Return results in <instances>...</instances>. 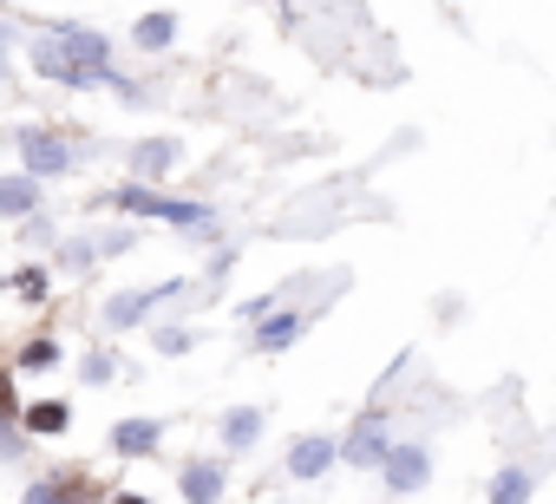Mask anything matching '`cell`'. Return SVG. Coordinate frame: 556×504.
Segmentation results:
<instances>
[{"label":"cell","instance_id":"obj_8","mask_svg":"<svg viewBox=\"0 0 556 504\" xmlns=\"http://www.w3.org/2000/svg\"><path fill=\"white\" fill-rule=\"evenodd\" d=\"M184 497H190V504H216V497H223V465L190 458V465H184Z\"/></svg>","mask_w":556,"mask_h":504},{"label":"cell","instance_id":"obj_5","mask_svg":"<svg viewBox=\"0 0 556 504\" xmlns=\"http://www.w3.org/2000/svg\"><path fill=\"white\" fill-rule=\"evenodd\" d=\"M380 471H387V484L406 497V491H419V484L432 478V452H426V445H393V458H387Z\"/></svg>","mask_w":556,"mask_h":504},{"label":"cell","instance_id":"obj_15","mask_svg":"<svg viewBox=\"0 0 556 504\" xmlns=\"http://www.w3.org/2000/svg\"><path fill=\"white\" fill-rule=\"evenodd\" d=\"M177 158V144L170 138H151V144H138V171H164Z\"/></svg>","mask_w":556,"mask_h":504},{"label":"cell","instance_id":"obj_9","mask_svg":"<svg viewBox=\"0 0 556 504\" xmlns=\"http://www.w3.org/2000/svg\"><path fill=\"white\" fill-rule=\"evenodd\" d=\"M255 439H262V406H229V413H223V445L242 452V445H255Z\"/></svg>","mask_w":556,"mask_h":504},{"label":"cell","instance_id":"obj_7","mask_svg":"<svg viewBox=\"0 0 556 504\" xmlns=\"http://www.w3.org/2000/svg\"><path fill=\"white\" fill-rule=\"evenodd\" d=\"M334 458H341V445H334V439H295V452H289V471H295V478H321Z\"/></svg>","mask_w":556,"mask_h":504},{"label":"cell","instance_id":"obj_20","mask_svg":"<svg viewBox=\"0 0 556 504\" xmlns=\"http://www.w3.org/2000/svg\"><path fill=\"white\" fill-rule=\"evenodd\" d=\"M118 504H144V497H131V491H125V497H118Z\"/></svg>","mask_w":556,"mask_h":504},{"label":"cell","instance_id":"obj_6","mask_svg":"<svg viewBox=\"0 0 556 504\" xmlns=\"http://www.w3.org/2000/svg\"><path fill=\"white\" fill-rule=\"evenodd\" d=\"M157 439H164V419H118V426H112V445H118L125 458L157 452Z\"/></svg>","mask_w":556,"mask_h":504},{"label":"cell","instance_id":"obj_2","mask_svg":"<svg viewBox=\"0 0 556 504\" xmlns=\"http://www.w3.org/2000/svg\"><path fill=\"white\" fill-rule=\"evenodd\" d=\"M14 144H21V158H27V171H34V177H60V171L73 164V151H66L60 138H47L40 125H21V131H14Z\"/></svg>","mask_w":556,"mask_h":504},{"label":"cell","instance_id":"obj_19","mask_svg":"<svg viewBox=\"0 0 556 504\" xmlns=\"http://www.w3.org/2000/svg\"><path fill=\"white\" fill-rule=\"evenodd\" d=\"M27 504H66V491H53V484H34V491H27Z\"/></svg>","mask_w":556,"mask_h":504},{"label":"cell","instance_id":"obj_4","mask_svg":"<svg viewBox=\"0 0 556 504\" xmlns=\"http://www.w3.org/2000/svg\"><path fill=\"white\" fill-rule=\"evenodd\" d=\"M170 295H184V282H157V289H138V295H118V302H105V328H131V322H144L157 302H170Z\"/></svg>","mask_w":556,"mask_h":504},{"label":"cell","instance_id":"obj_18","mask_svg":"<svg viewBox=\"0 0 556 504\" xmlns=\"http://www.w3.org/2000/svg\"><path fill=\"white\" fill-rule=\"evenodd\" d=\"M184 348H190L184 328H157V354H184Z\"/></svg>","mask_w":556,"mask_h":504},{"label":"cell","instance_id":"obj_14","mask_svg":"<svg viewBox=\"0 0 556 504\" xmlns=\"http://www.w3.org/2000/svg\"><path fill=\"white\" fill-rule=\"evenodd\" d=\"M66 419H73V413H66L60 400H47V406H34V413H27V426H34V432H66Z\"/></svg>","mask_w":556,"mask_h":504},{"label":"cell","instance_id":"obj_1","mask_svg":"<svg viewBox=\"0 0 556 504\" xmlns=\"http://www.w3.org/2000/svg\"><path fill=\"white\" fill-rule=\"evenodd\" d=\"M112 203H118V210H131V216L184 223V229H203V223H210V210H203V203H177V197H157V190H144V184H125V190H118Z\"/></svg>","mask_w":556,"mask_h":504},{"label":"cell","instance_id":"obj_11","mask_svg":"<svg viewBox=\"0 0 556 504\" xmlns=\"http://www.w3.org/2000/svg\"><path fill=\"white\" fill-rule=\"evenodd\" d=\"M491 504H530V471L523 465H504L491 478Z\"/></svg>","mask_w":556,"mask_h":504},{"label":"cell","instance_id":"obj_10","mask_svg":"<svg viewBox=\"0 0 556 504\" xmlns=\"http://www.w3.org/2000/svg\"><path fill=\"white\" fill-rule=\"evenodd\" d=\"M34 203H40V177H34V171L8 177V190H0V210H8V216H27Z\"/></svg>","mask_w":556,"mask_h":504},{"label":"cell","instance_id":"obj_13","mask_svg":"<svg viewBox=\"0 0 556 504\" xmlns=\"http://www.w3.org/2000/svg\"><path fill=\"white\" fill-rule=\"evenodd\" d=\"M170 34H177V14H144V21H138V34H131V40H138V47H151V53H157V47H170Z\"/></svg>","mask_w":556,"mask_h":504},{"label":"cell","instance_id":"obj_17","mask_svg":"<svg viewBox=\"0 0 556 504\" xmlns=\"http://www.w3.org/2000/svg\"><path fill=\"white\" fill-rule=\"evenodd\" d=\"M14 289H21L27 302H40V295H47V276H40V269H21V276H14Z\"/></svg>","mask_w":556,"mask_h":504},{"label":"cell","instance_id":"obj_16","mask_svg":"<svg viewBox=\"0 0 556 504\" xmlns=\"http://www.w3.org/2000/svg\"><path fill=\"white\" fill-rule=\"evenodd\" d=\"M53 361H60V348H47V341H34V348L21 354V367H27V374H40V367H53Z\"/></svg>","mask_w":556,"mask_h":504},{"label":"cell","instance_id":"obj_3","mask_svg":"<svg viewBox=\"0 0 556 504\" xmlns=\"http://www.w3.org/2000/svg\"><path fill=\"white\" fill-rule=\"evenodd\" d=\"M341 458H348V465H387V458H393V445H387V419H380V413H367V419L348 432Z\"/></svg>","mask_w":556,"mask_h":504},{"label":"cell","instance_id":"obj_12","mask_svg":"<svg viewBox=\"0 0 556 504\" xmlns=\"http://www.w3.org/2000/svg\"><path fill=\"white\" fill-rule=\"evenodd\" d=\"M302 328H308L302 315H275V322H262V335H255V348H268V354H282V348H289V341H295Z\"/></svg>","mask_w":556,"mask_h":504}]
</instances>
